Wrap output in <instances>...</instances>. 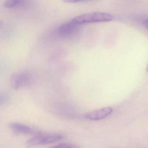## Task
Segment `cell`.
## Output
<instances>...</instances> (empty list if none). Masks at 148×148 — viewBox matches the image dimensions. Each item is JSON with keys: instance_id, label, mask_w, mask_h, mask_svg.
<instances>
[{"instance_id": "cell-1", "label": "cell", "mask_w": 148, "mask_h": 148, "mask_svg": "<svg viewBox=\"0 0 148 148\" xmlns=\"http://www.w3.org/2000/svg\"><path fill=\"white\" fill-rule=\"evenodd\" d=\"M113 16L110 14L103 12H96L86 13L80 15L72 19L71 21L77 25L106 22L112 21Z\"/></svg>"}, {"instance_id": "cell-2", "label": "cell", "mask_w": 148, "mask_h": 148, "mask_svg": "<svg viewBox=\"0 0 148 148\" xmlns=\"http://www.w3.org/2000/svg\"><path fill=\"white\" fill-rule=\"evenodd\" d=\"M63 138L60 134H43L39 132L33 138L27 141V146L29 147L44 145L53 143Z\"/></svg>"}, {"instance_id": "cell-3", "label": "cell", "mask_w": 148, "mask_h": 148, "mask_svg": "<svg viewBox=\"0 0 148 148\" xmlns=\"http://www.w3.org/2000/svg\"><path fill=\"white\" fill-rule=\"evenodd\" d=\"M31 77L28 73L18 72L15 73L10 77V84L15 90H19L27 86L30 83Z\"/></svg>"}, {"instance_id": "cell-4", "label": "cell", "mask_w": 148, "mask_h": 148, "mask_svg": "<svg viewBox=\"0 0 148 148\" xmlns=\"http://www.w3.org/2000/svg\"><path fill=\"white\" fill-rule=\"evenodd\" d=\"M113 111V109L110 107H104L88 112L84 114V116L90 121H100L109 116Z\"/></svg>"}, {"instance_id": "cell-5", "label": "cell", "mask_w": 148, "mask_h": 148, "mask_svg": "<svg viewBox=\"0 0 148 148\" xmlns=\"http://www.w3.org/2000/svg\"><path fill=\"white\" fill-rule=\"evenodd\" d=\"M3 5L6 8L25 10L33 7L34 2L32 0H6Z\"/></svg>"}, {"instance_id": "cell-6", "label": "cell", "mask_w": 148, "mask_h": 148, "mask_svg": "<svg viewBox=\"0 0 148 148\" xmlns=\"http://www.w3.org/2000/svg\"><path fill=\"white\" fill-rule=\"evenodd\" d=\"M79 26L71 21L60 26L58 32L62 37H70L76 33Z\"/></svg>"}, {"instance_id": "cell-7", "label": "cell", "mask_w": 148, "mask_h": 148, "mask_svg": "<svg viewBox=\"0 0 148 148\" xmlns=\"http://www.w3.org/2000/svg\"><path fill=\"white\" fill-rule=\"evenodd\" d=\"M8 127L12 131L18 134L35 135L39 132L35 131L27 125L19 123H11L9 124Z\"/></svg>"}, {"instance_id": "cell-8", "label": "cell", "mask_w": 148, "mask_h": 148, "mask_svg": "<svg viewBox=\"0 0 148 148\" xmlns=\"http://www.w3.org/2000/svg\"><path fill=\"white\" fill-rule=\"evenodd\" d=\"M9 95L6 92H0V106L6 103L9 100Z\"/></svg>"}, {"instance_id": "cell-9", "label": "cell", "mask_w": 148, "mask_h": 148, "mask_svg": "<svg viewBox=\"0 0 148 148\" xmlns=\"http://www.w3.org/2000/svg\"><path fill=\"white\" fill-rule=\"evenodd\" d=\"M50 148H80L76 145L73 144H68V143H64V144H60L57 146L52 147Z\"/></svg>"}, {"instance_id": "cell-10", "label": "cell", "mask_w": 148, "mask_h": 148, "mask_svg": "<svg viewBox=\"0 0 148 148\" xmlns=\"http://www.w3.org/2000/svg\"><path fill=\"white\" fill-rule=\"evenodd\" d=\"M63 1L69 3L79 2L85 1H90V0H62Z\"/></svg>"}, {"instance_id": "cell-11", "label": "cell", "mask_w": 148, "mask_h": 148, "mask_svg": "<svg viewBox=\"0 0 148 148\" xmlns=\"http://www.w3.org/2000/svg\"><path fill=\"white\" fill-rule=\"evenodd\" d=\"M144 25H145L146 27L148 29V19L145 21V22H144Z\"/></svg>"}, {"instance_id": "cell-12", "label": "cell", "mask_w": 148, "mask_h": 148, "mask_svg": "<svg viewBox=\"0 0 148 148\" xmlns=\"http://www.w3.org/2000/svg\"><path fill=\"white\" fill-rule=\"evenodd\" d=\"M147 72L148 73V62L147 65Z\"/></svg>"}, {"instance_id": "cell-13", "label": "cell", "mask_w": 148, "mask_h": 148, "mask_svg": "<svg viewBox=\"0 0 148 148\" xmlns=\"http://www.w3.org/2000/svg\"><path fill=\"white\" fill-rule=\"evenodd\" d=\"M1 22L0 21V26H1Z\"/></svg>"}]
</instances>
